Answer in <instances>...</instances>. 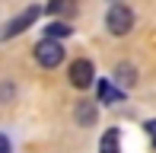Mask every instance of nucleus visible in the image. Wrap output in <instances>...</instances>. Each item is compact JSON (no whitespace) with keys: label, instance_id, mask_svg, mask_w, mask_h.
I'll return each instance as SVG.
<instances>
[{"label":"nucleus","instance_id":"obj_11","mask_svg":"<svg viewBox=\"0 0 156 153\" xmlns=\"http://www.w3.org/2000/svg\"><path fill=\"white\" fill-rule=\"evenodd\" d=\"M147 134H150V141H153V150H156V118H153V121H147Z\"/></svg>","mask_w":156,"mask_h":153},{"label":"nucleus","instance_id":"obj_2","mask_svg":"<svg viewBox=\"0 0 156 153\" xmlns=\"http://www.w3.org/2000/svg\"><path fill=\"white\" fill-rule=\"evenodd\" d=\"M35 61H38L41 67H48V70H51V67H58L61 61H64V45L58 38H41L38 45H35Z\"/></svg>","mask_w":156,"mask_h":153},{"label":"nucleus","instance_id":"obj_3","mask_svg":"<svg viewBox=\"0 0 156 153\" xmlns=\"http://www.w3.org/2000/svg\"><path fill=\"white\" fill-rule=\"evenodd\" d=\"M70 86H76V89H89L93 86V80H96V67H93V61H86V58H76L73 64H70Z\"/></svg>","mask_w":156,"mask_h":153},{"label":"nucleus","instance_id":"obj_12","mask_svg":"<svg viewBox=\"0 0 156 153\" xmlns=\"http://www.w3.org/2000/svg\"><path fill=\"white\" fill-rule=\"evenodd\" d=\"M0 153H10V141H6V134H0Z\"/></svg>","mask_w":156,"mask_h":153},{"label":"nucleus","instance_id":"obj_1","mask_svg":"<svg viewBox=\"0 0 156 153\" xmlns=\"http://www.w3.org/2000/svg\"><path fill=\"white\" fill-rule=\"evenodd\" d=\"M105 29H108L112 35H127V32L134 29V13H131V6L112 3L108 13H105Z\"/></svg>","mask_w":156,"mask_h":153},{"label":"nucleus","instance_id":"obj_6","mask_svg":"<svg viewBox=\"0 0 156 153\" xmlns=\"http://www.w3.org/2000/svg\"><path fill=\"white\" fill-rule=\"evenodd\" d=\"M73 118H76V124H80V128H93L96 118H99L96 102H80V105H76V112H73Z\"/></svg>","mask_w":156,"mask_h":153},{"label":"nucleus","instance_id":"obj_9","mask_svg":"<svg viewBox=\"0 0 156 153\" xmlns=\"http://www.w3.org/2000/svg\"><path fill=\"white\" fill-rule=\"evenodd\" d=\"M45 13H51V16H73L76 13V0H48Z\"/></svg>","mask_w":156,"mask_h":153},{"label":"nucleus","instance_id":"obj_7","mask_svg":"<svg viewBox=\"0 0 156 153\" xmlns=\"http://www.w3.org/2000/svg\"><path fill=\"white\" fill-rule=\"evenodd\" d=\"M99 153H121V131L118 128H108L99 141Z\"/></svg>","mask_w":156,"mask_h":153},{"label":"nucleus","instance_id":"obj_10","mask_svg":"<svg viewBox=\"0 0 156 153\" xmlns=\"http://www.w3.org/2000/svg\"><path fill=\"white\" fill-rule=\"evenodd\" d=\"M70 32H73V26H67L64 19H54L51 26H45V35L48 38H67Z\"/></svg>","mask_w":156,"mask_h":153},{"label":"nucleus","instance_id":"obj_8","mask_svg":"<svg viewBox=\"0 0 156 153\" xmlns=\"http://www.w3.org/2000/svg\"><path fill=\"white\" fill-rule=\"evenodd\" d=\"M124 99V89L121 86H115V83H99V102H105V105H115V102H121Z\"/></svg>","mask_w":156,"mask_h":153},{"label":"nucleus","instance_id":"obj_5","mask_svg":"<svg viewBox=\"0 0 156 153\" xmlns=\"http://www.w3.org/2000/svg\"><path fill=\"white\" fill-rule=\"evenodd\" d=\"M115 83L121 89H131V86H137V67L131 64V61H121V64L115 67Z\"/></svg>","mask_w":156,"mask_h":153},{"label":"nucleus","instance_id":"obj_4","mask_svg":"<svg viewBox=\"0 0 156 153\" xmlns=\"http://www.w3.org/2000/svg\"><path fill=\"white\" fill-rule=\"evenodd\" d=\"M38 13H41L38 6H26V10L19 13V16H13L10 23L3 26V32H0V38H13V35H19V32H26V29H29V26L35 23V19H38Z\"/></svg>","mask_w":156,"mask_h":153}]
</instances>
